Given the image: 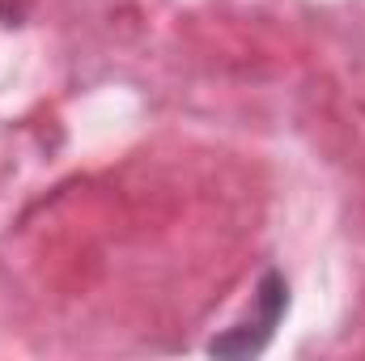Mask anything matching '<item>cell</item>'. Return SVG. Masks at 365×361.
I'll return each mask as SVG.
<instances>
[{"label":"cell","mask_w":365,"mask_h":361,"mask_svg":"<svg viewBox=\"0 0 365 361\" xmlns=\"http://www.w3.org/2000/svg\"><path fill=\"white\" fill-rule=\"evenodd\" d=\"M289 276L276 268H264L259 280H255V293H251V306L208 340V353L212 357H230V361H242V357H259L268 345H272L276 327L284 323L289 315Z\"/></svg>","instance_id":"6da1fadb"}]
</instances>
